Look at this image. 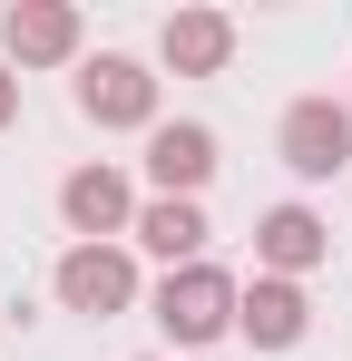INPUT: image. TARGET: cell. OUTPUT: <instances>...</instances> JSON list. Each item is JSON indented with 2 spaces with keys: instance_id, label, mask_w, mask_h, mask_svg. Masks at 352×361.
<instances>
[{
  "instance_id": "1",
  "label": "cell",
  "mask_w": 352,
  "mask_h": 361,
  "mask_svg": "<svg viewBox=\"0 0 352 361\" xmlns=\"http://www.w3.org/2000/svg\"><path fill=\"white\" fill-rule=\"evenodd\" d=\"M284 147H293V166H303V176H333V166H343V147H352V127H343V108H323V98H313V108H293Z\"/></svg>"
},
{
  "instance_id": "2",
  "label": "cell",
  "mask_w": 352,
  "mask_h": 361,
  "mask_svg": "<svg viewBox=\"0 0 352 361\" xmlns=\"http://www.w3.org/2000/svg\"><path fill=\"white\" fill-rule=\"evenodd\" d=\"M157 312H167V332L206 342V332L225 322V283H216V274H186V283H167V302H157Z\"/></svg>"
},
{
  "instance_id": "3",
  "label": "cell",
  "mask_w": 352,
  "mask_h": 361,
  "mask_svg": "<svg viewBox=\"0 0 352 361\" xmlns=\"http://www.w3.org/2000/svg\"><path fill=\"white\" fill-rule=\"evenodd\" d=\"M78 98H88L98 118H137V108H147V78H137L127 59H98V68H88V88H78Z\"/></svg>"
},
{
  "instance_id": "4",
  "label": "cell",
  "mask_w": 352,
  "mask_h": 361,
  "mask_svg": "<svg viewBox=\"0 0 352 361\" xmlns=\"http://www.w3.org/2000/svg\"><path fill=\"white\" fill-rule=\"evenodd\" d=\"M206 166H216V147H206V127H167V137H157V176H167V185H196Z\"/></svg>"
},
{
  "instance_id": "5",
  "label": "cell",
  "mask_w": 352,
  "mask_h": 361,
  "mask_svg": "<svg viewBox=\"0 0 352 361\" xmlns=\"http://www.w3.org/2000/svg\"><path fill=\"white\" fill-rule=\"evenodd\" d=\"M59 283H69V302H88V312H98V302H117V293H127V264H108V254H78Z\"/></svg>"
},
{
  "instance_id": "6",
  "label": "cell",
  "mask_w": 352,
  "mask_h": 361,
  "mask_svg": "<svg viewBox=\"0 0 352 361\" xmlns=\"http://www.w3.org/2000/svg\"><path fill=\"white\" fill-rule=\"evenodd\" d=\"M147 244H157V254H196V244H206L196 205H157V215H147Z\"/></svg>"
},
{
  "instance_id": "7",
  "label": "cell",
  "mask_w": 352,
  "mask_h": 361,
  "mask_svg": "<svg viewBox=\"0 0 352 361\" xmlns=\"http://www.w3.org/2000/svg\"><path fill=\"white\" fill-rule=\"evenodd\" d=\"M117 205H127L117 176H78V185H69V215H78V225H117Z\"/></svg>"
},
{
  "instance_id": "8",
  "label": "cell",
  "mask_w": 352,
  "mask_h": 361,
  "mask_svg": "<svg viewBox=\"0 0 352 361\" xmlns=\"http://www.w3.org/2000/svg\"><path fill=\"white\" fill-rule=\"evenodd\" d=\"M245 322H254L264 342H293V332H303V302H293L284 283H274V293H254V312H245Z\"/></svg>"
},
{
  "instance_id": "9",
  "label": "cell",
  "mask_w": 352,
  "mask_h": 361,
  "mask_svg": "<svg viewBox=\"0 0 352 361\" xmlns=\"http://www.w3.org/2000/svg\"><path fill=\"white\" fill-rule=\"evenodd\" d=\"M167 49H176V59H196V68H206V59H225V20H176V30H167Z\"/></svg>"
},
{
  "instance_id": "10",
  "label": "cell",
  "mask_w": 352,
  "mask_h": 361,
  "mask_svg": "<svg viewBox=\"0 0 352 361\" xmlns=\"http://www.w3.org/2000/svg\"><path fill=\"white\" fill-rule=\"evenodd\" d=\"M264 244H274V264H313V215H274V225H264Z\"/></svg>"
},
{
  "instance_id": "11",
  "label": "cell",
  "mask_w": 352,
  "mask_h": 361,
  "mask_svg": "<svg viewBox=\"0 0 352 361\" xmlns=\"http://www.w3.org/2000/svg\"><path fill=\"white\" fill-rule=\"evenodd\" d=\"M10 49H69V20H59V10H30V20H10Z\"/></svg>"
}]
</instances>
